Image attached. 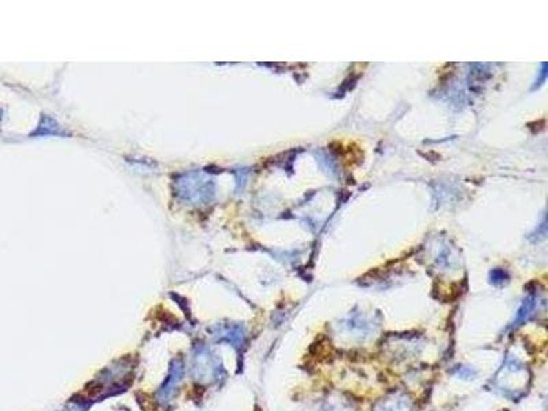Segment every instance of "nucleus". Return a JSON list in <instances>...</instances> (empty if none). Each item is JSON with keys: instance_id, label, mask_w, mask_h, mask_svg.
<instances>
[{"instance_id": "nucleus-1", "label": "nucleus", "mask_w": 548, "mask_h": 411, "mask_svg": "<svg viewBox=\"0 0 548 411\" xmlns=\"http://www.w3.org/2000/svg\"><path fill=\"white\" fill-rule=\"evenodd\" d=\"M183 373H184V362L180 358H177L172 362L170 374L158 394V401L161 405H166L170 402V399L173 398V395L176 392V388L183 377Z\"/></svg>"}, {"instance_id": "nucleus-2", "label": "nucleus", "mask_w": 548, "mask_h": 411, "mask_svg": "<svg viewBox=\"0 0 548 411\" xmlns=\"http://www.w3.org/2000/svg\"><path fill=\"white\" fill-rule=\"evenodd\" d=\"M217 368L213 355L206 348L196 352L194 363V374L199 381H209L216 376Z\"/></svg>"}]
</instances>
